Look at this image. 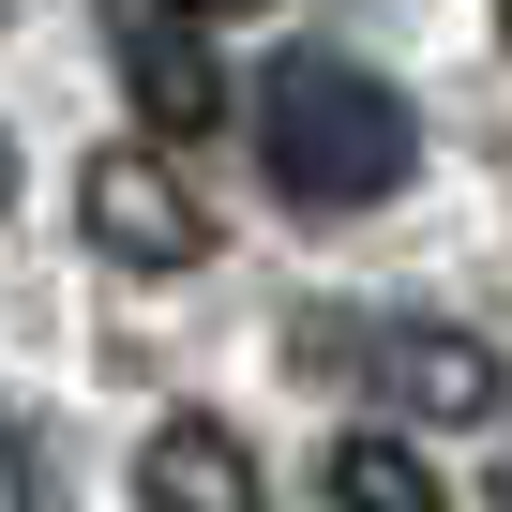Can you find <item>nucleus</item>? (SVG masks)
Listing matches in <instances>:
<instances>
[{
    "label": "nucleus",
    "instance_id": "7",
    "mask_svg": "<svg viewBox=\"0 0 512 512\" xmlns=\"http://www.w3.org/2000/svg\"><path fill=\"white\" fill-rule=\"evenodd\" d=\"M0 512H46V452H31L16 422H0Z\"/></svg>",
    "mask_w": 512,
    "mask_h": 512
},
{
    "label": "nucleus",
    "instance_id": "12",
    "mask_svg": "<svg viewBox=\"0 0 512 512\" xmlns=\"http://www.w3.org/2000/svg\"><path fill=\"white\" fill-rule=\"evenodd\" d=\"M497 16H512V0H497Z\"/></svg>",
    "mask_w": 512,
    "mask_h": 512
},
{
    "label": "nucleus",
    "instance_id": "10",
    "mask_svg": "<svg viewBox=\"0 0 512 512\" xmlns=\"http://www.w3.org/2000/svg\"><path fill=\"white\" fill-rule=\"evenodd\" d=\"M497 512H512V467H497Z\"/></svg>",
    "mask_w": 512,
    "mask_h": 512
},
{
    "label": "nucleus",
    "instance_id": "3",
    "mask_svg": "<svg viewBox=\"0 0 512 512\" xmlns=\"http://www.w3.org/2000/svg\"><path fill=\"white\" fill-rule=\"evenodd\" d=\"M106 46H121V91H136L151 136H211V121H226L211 16H181V0H106Z\"/></svg>",
    "mask_w": 512,
    "mask_h": 512
},
{
    "label": "nucleus",
    "instance_id": "6",
    "mask_svg": "<svg viewBox=\"0 0 512 512\" xmlns=\"http://www.w3.org/2000/svg\"><path fill=\"white\" fill-rule=\"evenodd\" d=\"M332 497H347V512H452L437 467L407 452V422H347V437H332Z\"/></svg>",
    "mask_w": 512,
    "mask_h": 512
},
{
    "label": "nucleus",
    "instance_id": "8",
    "mask_svg": "<svg viewBox=\"0 0 512 512\" xmlns=\"http://www.w3.org/2000/svg\"><path fill=\"white\" fill-rule=\"evenodd\" d=\"M181 16H211V31H226V16H272V0H181Z\"/></svg>",
    "mask_w": 512,
    "mask_h": 512
},
{
    "label": "nucleus",
    "instance_id": "4",
    "mask_svg": "<svg viewBox=\"0 0 512 512\" xmlns=\"http://www.w3.org/2000/svg\"><path fill=\"white\" fill-rule=\"evenodd\" d=\"M377 407L392 422H497L512 407V362L482 332H452V317H392L377 332Z\"/></svg>",
    "mask_w": 512,
    "mask_h": 512
},
{
    "label": "nucleus",
    "instance_id": "2",
    "mask_svg": "<svg viewBox=\"0 0 512 512\" xmlns=\"http://www.w3.org/2000/svg\"><path fill=\"white\" fill-rule=\"evenodd\" d=\"M76 226H91L106 272H196V256H211V211H196V181H181L166 151H91Z\"/></svg>",
    "mask_w": 512,
    "mask_h": 512
},
{
    "label": "nucleus",
    "instance_id": "5",
    "mask_svg": "<svg viewBox=\"0 0 512 512\" xmlns=\"http://www.w3.org/2000/svg\"><path fill=\"white\" fill-rule=\"evenodd\" d=\"M136 497H151V512H272V482H256V452H241L226 422H196V407L136 437Z\"/></svg>",
    "mask_w": 512,
    "mask_h": 512
},
{
    "label": "nucleus",
    "instance_id": "9",
    "mask_svg": "<svg viewBox=\"0 0 512 512\" xmlns=\"http://www.w3.org/2000/svg\"><path fill=\"white\" fill-rule=\"evenodd\" d=\"M0 196H16V136H0Z\"/></svg>",
    "mask_w": 512,
    "mask_h": 512
},
{
    "label": "nucleus",
    "instance_id": "11",
    "mask_svg": "<svg viewBox=\"0 0 512 512\" xmlns=\"http://www.w3.org/2000/svg\"><path fill=\"white\" fill-rule=\"evenodd\" d=\"M0 31H16V0H0Z\"/></svg>",
    "mask_w": 512,
    "mask_h": 512
},
{
    "label": "nucleus",
    "instance_id": "1",
    "mask_svg": "<svg viewBox=\"0 0 512 512\" xmlns=\"http://www.w3.org/2000/svg\"><path fill=\"white\" fill-rule=\"evenodd\" d=\"M256 166H272L287 211H377V196H407L422 121H407L392 76L302 46V61H272V91H256Z\"/></svg>",
    "mask_w": 512,
    "mask_h": 512
}]
</instances>
